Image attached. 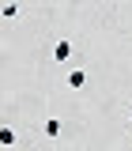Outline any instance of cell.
I'll return each instance as SVG.
<instances>
[{
  "mask_svg": "<svg viewBox=\"0 0 132 151\" xmlns=\"http://www.w3.org/2000/svg\"><path fill=\"white\" fill-rule=\"evenodd\" d=\"M15 140H19V136H15V129H8V125H0V144H4V147H11Z\"/></svg>",
  "mask_w": 132,
  "mask_h": 151,
  "instance_id": "obj_3",
  "label": "cell"
},
{
  "mask_svg": "<svg viewBox=\"0 0 132 151\" xmlns=\"http://www.w3.org/2000/svg\"><path fill=\"white\" fill-rule=\"evenodd\" d=\"M68 87H72V91H83V87H87V72H83V68H72V72H68Z\"/></svg>",
  "mask_w": 132,
  "mask_h": 151,
  "instance_id": "obj_1",
  "label": "cell"
},
{
  "mask_svg": "<svg viewBox=\"0 0 132 151\" xmlns=\"http://www.w3.org/2000/svg\"><path fill=\"white\" fill-rule=\"evenodd\" d=\"M42 132H45V136H60V121H57V117H49V121H45V125H42Z\"/></svg>",
  "mask_w": 132,
  "mask_h": 151,
  "instance_id": "obj_4",
  "label": "cell"
},
{
  "mask_svg": "<svg viewBox=\"0 0 132 151\" xmlns=\"http://www.w3.org/2000/svg\"><path fill=\"white\" fill-rule=\"evenodd\" d=\"M128 125H132V110H128Z\"/></svg>",
  "mask_w": 132,
  "mask_h": 151,
  "instance_id": "obj_6",
  "label": "cell"
},
{
  "mask_svg": "<svg viewBox=\"0 0 132 151\" xmlns=\"http://www.w3.org/2000/svg\"><path fill=\"white\" fill-rule=\"evenodd\" d=\"M0 15H4V19H19V4H4Z\"/></svg>",
  "mask_w": 132,
  "mask_h": 151,
  "instance_id": "obj_5",
  "label": "cell"
},
{
  "mask_svg": "<svg viewBox=\"0 0 132 151\" xmlns=\"http://www.w3.org/2000/svg\"><path fill=\"white\" fill-rule=\"evenodd\" d=\"M53 57H57V60H68V57H72V42H57V45H53Z\"/></svg>",
  "mask_w": 132,
  "mask_h": 151,
  "instance_id": "obj_2",
  "label": "cell"
}]
</instances>
